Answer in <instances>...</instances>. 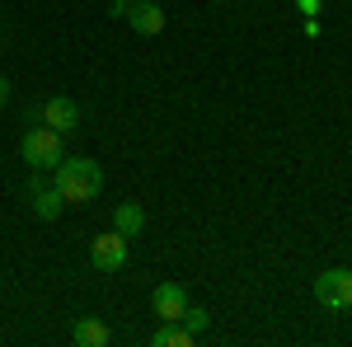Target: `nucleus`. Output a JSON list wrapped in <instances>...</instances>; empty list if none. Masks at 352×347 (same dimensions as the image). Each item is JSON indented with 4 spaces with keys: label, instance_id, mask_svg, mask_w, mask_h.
<instances>
[{
    "label": "nucleus",
    "instance_id": "obj_1",
    "mask_svg": "<svg viewBox=\"0 0 352 347\" xmlns=\"http://www.w3.org/2000/svg\"><path fill=\"white\" fill-rule=\"evenodd\" d=\"M52 183L61 188L66 202L85 207V202H94V197L104 192V169H99V160H89V155H66V160L52 169Z\"/></svg>",
    "mask_w": 352,
    "mask_h": 347
},
{
    "label": "nucleus",
    "instance_id": "obj_2",
    "mask_svg": "<svg viewBox=\"0 0 352 347\" xmlns=\"http://www.w3.org/2000/svg\"><path fill=\"white\" fill-rule=\"evenodd\" d=\"M19 150H24L28 169H43V174H52L56 164L66 160V150H61V132H52V127H28L24 141H19Z\"/></svg>",
    "mask_w": 352,
    "mask_h": 347
},
{
    "label": "nucleus",
    "instance_id": "obj_3",
    "mask_svg": "<svg viewBox=\"0 0 352 347\" xmlns=\"http://www.w3.org/2000/svg\"><path fill=\"white\" fill-rule=\"evenodd\" d=\"M315 300L324 305L329 315H343L352 310V267H329L315 277Z\"/></svg>",
    "mask_w": 352,
    "mask_h": 347
},
{
    "label": "nucleus",
    "instance_id": "obj_4",
    "mask_svg": "<svg viewBox=\"0 0 352 347\" xmlns=\"http://www.w3.org/2000/svg\"><path fill=\"white\" fill-rule=\"evenodd\" d=\"M89 263H94V272H122L127 267V235H118V230L94 235L89 240Z\"/></svg>",
    "mask_w": 352,
    "mask_h": 347
},
{
    "label": "nucleus",
    "instance_id": "obj_5",
    "mask_svg": "<svg viewBox=\"0 0 352 347\" xmlns=\"http://www.w3.org/2000/svg\"><path fill=\"white\" fill-rule=\"evenodd\" d=\"M28 197H33V216H38V221H56V216L66 212V197H61V188H56L52 179H43V169H33Z\"/></svg>",
    "mask_w": 352,
    "mask_h": 347
},
{
    "label": "nucleus",
    "instance_id": "obj_6",
    "mask_svg": "<svg viewBox=\"0 0 352 347\" xmlns=\"http://www.w3.org/2000/svg\"><path fill=\"white\" fill-rule=\"evenodd\" d=\"M151 310H155V320H160V324H184L188 291H184L179 282H160V287L151 291Z\"/></svg>",
    "mask_w": 352,
    "mask_h": 347
},
{
    "label": "nucleus",
    "instance_id": "obj_7",
    "mask_svg": "<svg viewBox=\"0 0 352 347\" xmlns=\"http://www.w3.org/2000/svg\"><path fill=\"white\" fill-rule=\"evenodd\" d=\"M43 127L71 136L76 127H80V104H76V99H66V94H52V99L43 104Z\"/></svg>",
    "mask_w": 352,
    "mask_h": 347
},
{
    "label": "nucleus",
    "instance_id": "obj_8",
    "mask_svg": "<svg viewBox=\"0 0 352 347\" xmlns=\"http://www.w3.org/2000/svg\"><path fill=\"white\" fill-rule=\"evenodd\" d=\"M122 19H127L141 38H155V33L164 28V10L155 5V0H132V5L122 10Z\"/></svg>",
    "mask_w": 352,
    "mask_h": 347
},
{
    "label": "nucleus",
    "instance_id": "obj_9",
    "mask_svg": "<svg viewBox=\"0 0 352 347\" xmlns=\"http://www.w3.org/2000/svg\"><path fill=\"white\" fill-rule=\"evenodd\" d=\"M71 338H76V347H109L113 343L109 324L99 320V315H80V320L71 324Z\"/></svg>",
    "mask_w": 352,
    "mask_h": 347
},
{
    "label": "nucleus",
    "instance_id": "obj_10",
    "mask_svg": "<svg viewBox=\"0 0 352 347\" xmlns=\"http://www.w3.org/2000/svg\"><path fill=\"white\" fill-rule=\"evenodd\" d=\"M113 230L127 235V240H136V235L146 230V212H141V202H118V207H113Z\"/></svg>",
    "mask_w": 352,
    "mask_h": 347
},
{
    "label": "nucleus",
    "instance_id": "obj_11",
    "mask_svg": "<svg viewBox=\"0 0 352 347\" xmlns=\"http://www.w3.org/2000/svg\"><path fill=\"white\" fill-rule=\"evenodd\" d=\"M151 347H192V333L184 324H160V328L151 333Z\"/></svg>",
    "mask_w": 352,
    "mask_h": 347
},
{
    "label": "nucleus",
    "instance_id": "obj_12",
    "mask_svg": "<svg viewBox=\"0 0 352 347\" xmlns=\"http://www.w3.org/2000/svg\"><path fill=\"white\" fill-rule=\"evenodd\" d=\"M184 328H188L192 338H197V333H207V328H212V310H202V305H188V310H184Z\"/></svg>",
    "mask_w": 352,
    "mask_h": 347
},
{
    "label": "nucleus",
    "instance_id": "obj_13",
    "mask_svg": "<svg viewBox=\"0 0 352 347\" xmlns=\"http://www.w3.org/2000/svg\"><path fill=\"white\" fill-rule=\"evenodd\" d=\"M10 104V80H5V76H0V108Z\"/></svg>",
    "mask_w": 352,
    "mask_h": 347
},
{
    "label": "nucleus",
    "instance_id": "obj_14",
    "mask_svg": "<svg viewBox=\"0 0 352 347\" xmlns=\"http://www.w3.org/2000/svg\"><path fill=\"white\" fill-rule=\"evenodd\" d=\"M127 5H132V0H113V14H122V10H127Z\"/></svg>",
    "mask_w": 352,
    "mask_h": 347
}]
</instances>
